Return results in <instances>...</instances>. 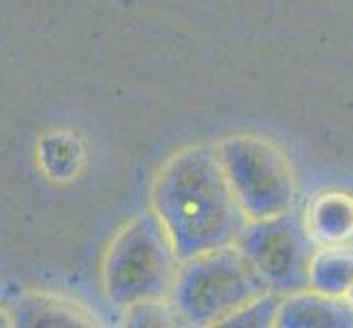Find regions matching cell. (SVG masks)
I'll list each match as a JSON object with an SVG mask.
<instances>
[{
    "label": "cell",
    "mask_w": 353,
    "mask_h": 328,
    "mask_svg": "<svg viewBox=\"0 0 353 328\" xmlns=\"http://www.w3.org/2000/svg\"><path fill=\"white\" fill-rule=\"evenodd\" d=\"M152 210L180 263L233 245L248 223L217 149L206 144L182 149L163 164L152 186Z\"/></svg>",
    "instance_id": "6da1fadb"
},
{
    "label": "cell",
    "mask_w": 353,
    "mask_h": 328,
    "mask_svg": "<svg viewBox=\"0 0 353 328\" xmlns=\"http://www.w3.org/2000/svg\"><path fill=\"white\" fill-rule=\"evenodd\" d=\"M180 261L161 219L143 210L128 221L105 252L101 283L117 309L172 298Z\"/></svg>",
    "instance_id": "7a4b0ae2"
},
{
    "label": "cell",
    "mask_w": 353,
    "mask_h": 328,
    "mask_svg": "<svg viewBox=\"0 0 353 328\" xmlns=\"http://www.w3.org/2000/svg\"><path fill=\"white\" fill-rule=\"evenodd\" d=\"M268 291V283L233 243L182 263L172 302L187 326H220Z\"/></svg>",
    "instance_id": "3957f363"
},
{
    "label": "cell",
    "mask_w": 353,
    "mask_h": 328,
    "mask_svg": "<svg viewBox=\"0 0 353 328\" xmlns=\"http://www.w3.org/2000/svg\"><path fill=\"white\" fill-rule=\"evenodd\" d=\"M233 195L248 221L294 208L296 179L279 144L254 133H237L215 144Z\"/></svg>",
    "instance_id": "277c9868"
},
{
    "label": "cell",
    "mask_w": 353,
    "mask_h": 328,
    "mask_svg": "<svg viewBox=\"0 0 353 328\" xmlns=\"http://www.w3.org/2000/svg\"><path fill=\"white\" fill-rule=\"evenodd\" d=\"M235 245L274 294L290 296L310 289L316 241L305 217L294 208L268 219H252L243 226Z\"/></svg>",
    "instance_id": "5b68a950"
},
{
    "label": "cell",
    "mask_w": 353,
    "mask_h": 328,
    "mask_svg": "<svg viewBox=\"0 0 353 328\" xmlns=\"http://www.w3.org/2000/svg\"><path fill=\"white\" fill-rule=\"evenodd\" d=\"M279 328H353L349 300L319 294L314 289L283 296L276 313Z\"/></svg>",
    "instance_id": "8992f818"
},
{
    "label": "cell",
    "mask_w": 353,
    "mask_h": 328,
    "mask_svg": "<svg viewBox=\"0 0 353 328\" xmlns=\"http://www.w3.org/2000/svg\"><path fill=\"white\" fill-rule=\"evenodd\" d=\"M11 326H99L83 305L53 294H27L9 309Z\"/></svg>",
    "instance_id": "52a82bcc"
},
{
    "label": "cell",
    "mask_w": 353,
    "mask_h": 328,
    "mask_svg": "<svg viewBox=\"0 0 353 328\" xmlns=\"http://www.w3.org/2000/svg\"><path fill=\"white\" fill-rule=\"evenodd\" d=\"M303 217L316 243L345 245L353 239V195L349 193H321L310 201Z\"/></svg>",
    "instance_id": "ba28073f"
},
{
    "label": "cell",
    "mask_w": 353,
    "mask_h": 328,
    "mask_svg": "<svg viewBox=\"0 0 353 328\" xmlns=\"http://www.w3.org/2000/svg\"><path fill=\"white\" fill-rule=\"evenodd\" d=\"M353 285V250L327 245L316 252L310 267V289L325 296L347 298Z\"/></svg>",
    "instance_id": "9c48e42d"
},
{
    "label": "cell",
    "mask_w": 353,
    "mask_h": 328,
    "mask_svg": "<svg viewBox=\"0 0 353 328\" xmlns=\"http://www.w3.org/2000/svg\"><path fill=\"white\" fill-rule=\"evenodd\" d=\"M283 296L268 291L265 296L248 302L246 307L235 311L230 318H226L220 326H243V328H268L276 326V313L281 307Z\"/></svg>",
    "instance_id": "30bf717a"
},
{
    "label": "cell",
    "mask_w": 353,
    "mask_h": 328,
    "mask_svg": "<svg viewBox=\"0 0 353 328\" xmlns=\"http://www.w3.org/2000/svg\"><path fill=\"white\" fill-rule=\"evenodd\" d=\"M125 324L130 326H176L185 324L178 315L172 298L167 300H150L139 302L125 309Z\"/></svg>",
    "instance_id": "8fae6325"
},
{
    "label": "cell",
    "mask_w": 353,
    "mask_h": 328,
    "mask_svg": "<svg viewBox=\"0 0 353 328\" xmlns=\"http://www.w3.org/2000/svg\"><path fill=\"white\" fill-rule=\"evenodd\" d=\"M347 300L353 305V285H351V289H349V294H347Z\"/></svg>",
    "instance_id": "7c38bea8"
}]
</instances>
